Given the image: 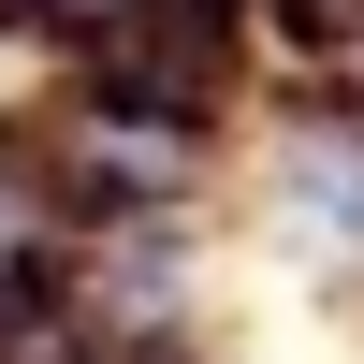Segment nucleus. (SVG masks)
Here are the masks:
<instances>
[{"label":"nucleus","instance_id":"f257e3e1","mask_svg":"<svg viewBox=\"0 0 364 364\" xmlns=\"http://www.w3.org/2000/svg\"><path fill=\"white\" fill-rule=\"evenodd\" d=\"M73 175L44 161V146L0 132V336H15L29 306H58V277H73Z\"/></svg>","mask_w":364,"mask_h":364},{"label":"nucleus","instance_id":"f03ea898","mask_svg":"<svg viewBox=\"0 0 364 364\" xmlns=\"http://www.w3.org/2000/svg\"><path fill=\"white\" fill-rule=\"evenodd\" d=\"M132 0H0V29H58V44H102Z\"/></svg>","mask_w":364,"mask_h":364}]
</instances>
